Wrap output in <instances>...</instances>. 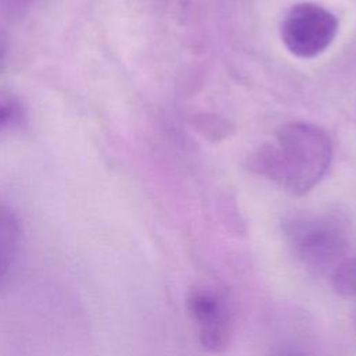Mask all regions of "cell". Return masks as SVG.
Wrapping results in <instances>:
<instances>
[{"label":"cell","mask_w":356,"mask_h":356,"mask_svg":"<svg viewBox=\"0 0 356 356\" xmlns=\"http://www.w3.org/2000/svg\"><path fill=\"white\" fill-rule=\"evenodd\" d=\"M15 115V107L10 102H0V129L4 128Z\"/></svg>","instance_id":"ba28073f"},{"label":"cell","mask_w":356,"mask_h":356,"mask_svg":"<svg viewBox=\"0 0 356 356\" xmlns=\"http://www.w3.org/2000/svg\"><path fill=\"white\" fill-rule=\"evenodd\" d=\"M332 160L330 136L317 125L291 121L250 157V168L292 196L310 192Z\"/></svg>","instance_id":"6da1fadb"},{"label":"cell","mask_w":356,"mask_h":356,"mask_svg":"<svg viewBox=\"0 0 356 356\" xmlns=\"http://www.w3.org/2000/svg\"><path fill=\"white\" fill-rule=\"evenodd\" d=\"M330 284L342 296H356V256L346 257L330 273Z\"/></svg>","instance_id":"8992f818"},{"label":"cell","mask_w":356,"mask_h":356,"mask_svg":"<svg viewBox=\"0 0 356 356\" xmlns=\"http://www.w3.org/2000/svg\"><path fill=\"white\" fill-rule=\"evenodd\" d=\"M21 246V225L17 214L0 203V288L15 266Z\"/></svg>","instance_id":"5b68a950"},{"label":"cell","mask_w":356,"mask_h":356,"mask_svg":"<svg viewBox=\"0 0 356 356\" xmlns=\"http://www.w3.org/2000/svg\"><path fill=\"white\" fill-rule=\"evenodd\" d=\"M185 307L200 346L210 353L227 349L234 332V317L227 298L209 285L192 286Z\"/></svg>","instance_id":"277c9868"},{"label":"cell","mask_w":356,"mask_h":356,"mask_svg":"<svg viewBox=\"0 0 356 356\" xmlns=\"http://www.w3.org/2000/svg\"><path fill=\"white\" fill-rule=\"evenodd\" d=\"M35 0H0L1 6H4L7 10L11 11H21L22 8L32 4Z\"/></svg>","instance_id":"9c48e42d"},{"label":"cell","mask_w":356,"mask_h":356,"mask_svg":"<svg viewBox=\"0 0 356 356\" xmlns=\"http://www.w3.org/2000/svg\"><path fill=\"white\" fill-rule=\"evenodd\" d=\"M338 32L337 17L316 3H298L285 14L280 33L286 50L299 58L325 51Z\"/></svg>","instance_id":"3957f363"},{"label":"cell","mask_w":356,"mask_h":356,"mask_svg":"<svg viewBox=\"0 0 356 356\" xmlns=\"http://www.w3.org/2000/svg\"><path fill=\"white\" fill-rule=\"evenodd\" d=\"M284 236L296 259L312 271L331 273L348 257V224L335 214H296L282 224Z\"/></svg>","instance_id":"7a4b0ae2"},{"label":"cell","mask_w":356,"mask_h":356,"mask_svg":"<svg viewBox=\"0 0 356 356\" xmlns=\"http://www.w3.org/2000/svg\"><path fill=\"white\" fill-rule=\"evenodd\" d=\"M264 356H313V355L298 345L280 343V345L271 346Z\"/></svg>","instance_id":"52a82bcc"}]
</instances>
